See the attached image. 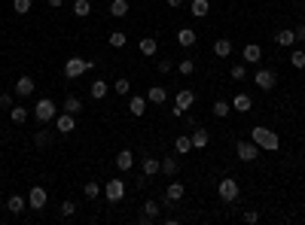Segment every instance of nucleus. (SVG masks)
<instances>
[{
    "mask_svg": "<svg viewBox=\"0 0 305 225\" xmlns=\"http://www.w3.org/2000/svg\"><path fill=\"white\" fill-rule=\"evenodd\" d=\"M250 140H253L259 149H265V152H278V146H281V137H278L272 128H265V125L250 128Z\"/></svg>",
    "mask_w": 305,
    "mask_h": 225,
    "instance_id": "nucleus-1",
    "label": "nucleus"
},
{
    "mask_svg": "<svg viewBox=\"0 0 305 225\" xmlns=\"http://www.w3.org/2000/svg\"><path fill=\"white\" fill-rule=\"evenodd\" d=\"M95 67V61H86V58H67L64 61V80H80L83 73H89Z\"/></svg>",
    "mask_w": 305,
    "mask_h": 225,
    "instance_id": "nucleus-2",
    "label": "nucleus"
},
{
    "mask_svg": "<svg viewBox=\"0 0 305 225\" xmlns=\"http://www.w3.org/2000/svg\"><path fill=\"white\" fill-rule=\"evenodd\" d=\"M238 192H241V186H238L235 176H226V180H220V186H217V195H220L226 204H232V201L238 198Z\"/></svg>",
    "mask_w": 305,
    "mask_h": 225,
    "instance_id": "nucleus-3",
    "label": "nucleus"
},
{
    "mask_svg": "<svg viewBox=\"0 0 305 225\" xmlns=\"http://www.w3.org/2000/svg\"><path fill=\"white\" fill-rule=\"evenodd\" d=\"M196 104V92H189V88H183V92H177V98H174V106H171V116L174 119H180L183 112Z\"/></svg>",
    "mask_w": 305,
    "mask_h": 225,
    "instance_id": "nucleus-4",
    "label": "nucleus"
},
{
    "mask_svg": "<svg viewBox=\"0 0 305 225\" xmlns=\"http://www.w3.org/2000/svg\"><path fill=\"white\" fill-rule=\"evenodd\" d=\"M34 116H37V122H52L58 112H55V100H49V98H40L34 104Z\"/></svg>",
    "mask_w": 305,
    "mask_h": 225,
    "instance_id": "nucleus-5",
    "label": "nucleus"
},
{
    "mask_svg": "<svg viewBox=\"0 0 305 225\" xmlns=\"http://www.w3.org/2000/svg\"><path fill=\"white\" fill-rule=\"evenodd\" d=\"M122 195H125V182H122V180H107V182H104V198H107L110 204H119Z\"/></svg>",
    "mask_w": 305,
    "mask_h": 225,
    "instance_id": "nucleus-6",
    "label": "nucleus"
},
{
    "mask_svg": "<svg viewBox=\"0 0 305 225\" xmlns=\"http://www.w3.org/2000/svg\"><path fill=\"white\" fill-rule=\"evenodd\" d=\"M259 152H262V149H259L253 140H238V146H235V156H238L241 162H256Z\"/></svg>",
    "mask_w": 305,
    "mask_h": 225,
    "instance_id": "nucleus-7",
    "label": "nucleus"
},
{
    "mask_svg": "<svg viewBox=\"0 0 305 225\" xmlns=\"http://www.w3.org/2000/svg\"><path fill=\"white\" fill-rule=\"evenodd\" d=\"M253 82H256L259 92H272L278 86V76H275V70H256L253 73Z\"/></svg>",
    "mask_w": 305,
    "mask_h": 225,
    "instance_id": "nucleus-8",
    "label": "nucleus"
},
{
    "mask_svg": "<svg viewBox=\"0 0 305 225\" xmlns=\"http://www.w3.org/2000/svg\"><path fill=\"white\" fill-rule=\"evenodd\" d=\"M46 189H43V186H34V189H31V195H28V207L31 210H43L46 207Z\"/></svg>",
    "mask_w": 305,
    "mask_h": 225,
    "instance_id": "nucleus-9",
    "label": "nucleus"
},
{
    "mask_svg": "<svg viewBox=\"0 0 305 225\" xmlns=\"http://www.w3.org/2000/svg\"><path fill=\"white\" fill-rule=\"evenodd\" d=\"M73 128H76V116H70V112H61V116H55V131H58L61 137H67Z\"/></svg>",
    "mask_w": 305,
    "mask_h": 225,
    "instance_id": "nucleus-10",
    "label": "nucleus"
},
{
    "mask_svg": "<svg viewBox=\"0 0 305 225\" xmlns=\"http://www.w3.org/2000/svg\"><path fill=\"white\" fill-rule=\"evenodd\" d=\"M183 195H186V186H183L180 180H171V182H168V189H165V198H168V201H174V204H180V201H183Z\"/></svg>",
    "mask_w": 305,
    "mask_h": 225,
    "instance_id": "nucleus-11",
    "label": "nucleus"
},
{
    "mask_svg": "<svg viewBox=\"0 0 305 225\" xmlns=\"http://www.w3.org/2000/svg\"><path fill=\"white\" fill-rule=\"evenodd\" d=\"M241 61H244V64H259V61H262V49H259V43H247V46L241 49Z\"/></svg>",
    "mask_w": 305,
    "mask_h": 225,
    "instance_id": "nucleus-12",
    "label": "nucleus"
},
{
    "mask_svg": "<svg viewBox=\"0 0 305 225\" xmlns=\"http://www.w3.org/2000/svg\"><path fill=\"white\" fill-rule=\"evenodd\" d=\"M196 40H199V34H196L193 28H180V30H177V46L189 49V46H196Z\"/></svg>",
    "mask_w": 305,
    "mask_h": 225,
    "instance_id": "nucleus-13",
    "label": "nucleus"
},
{
    "mask_svg": "<svg viewBox=\"0 0 305 225\" xmlns=\"http://www.w3.org/2000/svg\"><path fill=\"white\" fill-rule=\"evenodd\" d=\"M34 88H37V82H34L31 76H19V80H16V94H19V98H31Z\"/></svg>",
    "mask_w": 305,
    "mask_h": 225,
    "instance_id": "nucleus-14",
    "label": "nucleus"
},
{
    "mask_svg": "<svg viewBox=\"0 0 305 225\" xmlns=\"http://www.w3.org/2000/svg\"><path fill=\"white\" fill-rule=\"evenodd\" d=\"M140 170H143V176H156V174H162V162L152 158V156H146V158L140 162Z\"/></svg>",
    "mask_w": 305,
    "mask_h": 225,
    "instance_id": "nucleus-15",
    "label": "nucleus"
},
{
    "mask_svg": "<svg viewBox=\"0 0 305 225\" xmlns=\"http://www.w3.org/2000/svg\"><path fill=\"white\" fill-rule=\"evenodd\" d=\"M137 49H140V55H143V58H152V55L159 52V43H156V36H143V40L137 43Z\"/></svg>",
    "mask_w": 305,
    "mask_h": 225,
    "instance_id": "nucleus-16",
    "label": "nucleus"
},
{
    "mask_svg": "<svg viewBox=\"0 0 305 225\" xmlns=\"http://www.w3.org/2000/svg\"><path fill=\"white\" fill-rule=\"evenodd\" d=\"M116 168H119L122 174H128V170L134 168V152H131V149H122V152L116 156Z\"/></svg>",
    "mask_w": 305,
    "mask_h": 225,
    "instance_id": "nucleus-17",
    "label": "nucleus"
},
{
    "mask_svg": "<svg viewBox=\"0 0 305 225\" xmlns=\"http://www.w3.org/2000/svg\"><path fill=\"white\" fill-rule=\"evenodd\" d=\"M168 100V92L162 88V86H149V92H146V104H165Z\"/></svg>",
    "mask_w": 305,
    "mask_h": 225,
    "instance_id": "nucleus-18",
    "label": "nucleus"
},
{
    "mask_svg": "<svg viewBox=\"0 0 305 225\" xmlns=\"http://www.w3.org/2000/svg\"><path fill=\"white\" fill-rule=\"evenodd\" d=\"M232 110H235V112H250V110H253L250 94H244V92H241V94H235V98H232Z\"/></svg>",
    "mask_w": 305,
    "mask_h": 225,
    "instance_id": "nucleus-19",
    "label": "nucleus"
},
{
    "mask_svg": "<svg viewBox=\"0 0 305 225\" xmlns=\"http://www.w3.org/2000/svg\"><path fill=\"white\" fill-rule=\"evenodd\" d=\"M189 137H193V149H205V146L211 143V134H208V128H196V131L189 134Z\"/></svg>",
    "mask_w": 305,
    "mask_h": 225,
    "instance_id": "nucleus-20",
    "label": "nucleus"
},
{
    "mask_svg": "<svg viewBox=\"0 0 305 225\" xmlns=\"http://www.w3.org/2000/svg\"><path fill=\"white\" fill-rule=\"evenodd\" d=\"M25 207H28V198H22V195H10V198H7V210H10V213L19 216V213H25Z\"/></svg>",
    "mask_w": 305,
    "mask_h": 225,
    "instance_id": "nucleus-21",
    "label": "nucleus"
},
{
    "mask_svg": "<svg viewBox=\"0 0 305 225\" xmlns=\"http://www.w3.org/2000/svg\"><path fill=\"white\" fill-rule=\"evenodd\" d=\"M128 112H131V116H143V112H146V98L131 94V100H128Z\"/></svg>",
    "mask_w": 305,
    "mask_h": 225,
    "instance_id": "nucleus-22",
    "label": "nucleus"
},
{
    "mask_svg": "<svg viewBox=\"0 0 305 225\" xmlns=\"http://www.w3.org/2000/svg\"><path fill=\"white\" fill-rule=\"evenodd\" d=\"M64 112H70V116H80V112H83V100L76 98V94H67V98H64Z\"/></svg>",
    "mask_w": 305,
    "mask_h": 225,
    "instance_id": "nucleus-23",
    "label": "nucleus"
},
{
    "mask_svg": "<svg viewBox=\"0 0 305 225\" xmlns=\"http://www.w3.org/2000/svg\"><path fill=\"white\" fill-rule=\"evenodd\" d=\"M189 12H193V18H205L211 12V4L208 0H193V4H189Z\"/></svg>",
    "mask_w": 305,
    "mask_h": 225,
    "instance_id": "nucleus-24",
    "label": "nucleus"
},
{
    "mask_svg": "<svg viewBox=\"0 0 305 225\" xmlns=\"http://www.w3.org/2000/svg\"><path fill=\"white\" fill-rule=\"evenodd\" d=\"M174 149H177L180 156H189V152H193V137H189V134H180V137L174 140Z\"/></svg>",
    "mask_w": 305,
    "mask_h": 225,
    "instance_id": "nucleus-25",
    "label": "nucleus"
},
{
    "mask_svg": "<svg viewBox=\"0 0 305 225\" xmlns=\"http://www.w3.org/2000/svg\"><path fill=\"white\" fill-rule=\"evenodd\" d=\"M211 112L217 119H226L229 112H232V100H214V106H211Z\"/></svg>",
    "mask_w": 305,
    "mask_h": 225,
    "instance_id": "nucleus-26",
    "label": "nucleus"
},
{
    "mask_svg": "<svg viewBox=\"0 0 305 225\" xmlns=\"http://www.w3.org/2000/svg\"><path fill=\"white\" fill-rule=\"evenodd\" d=\"M275 43H278V46H284V49H290V46L296 43V34L284 28V30H278V34H275Z\"/></svg>",
    "mask_w": 305,
    "mask_h": 225,
    "instance_id": "nucleus-27",
    "label": "nucleus"
},
{
    "mask_svg": "<svg viewBox=\"0 0 305 225\" xmlns=\"http://www.w3.org/2000/svg\"><path fill=\"white\" fill-rule=\"evenodd\" d=\"M73 16H76V18L92 16V0H73Z\"/></svg>",
    "mask_w": 305,
    "mask_h": 225,
    "instance_id": "nucleus-28",
    "label": "nucleus"
},
{
    "mask_svg": "<svg viewBox=\"0 0 305 225\" xmlns=\"http://www.w3.org/2000/svg\"><path fill=\"white\" fill-rule=\"evenodd\" d=\"M214 55L217 58H229V55H232V43H229L226 36H220V40L214 43Z\"/></svg>",
    "mask_w": 305,
    "mask_h": 225,
    "instance_id": "nucleus-29",
    "label": "nucleus"
},
{
    "mask_svg": "<svg viewBox=\"0 0 305 225\" xmlns=\"http://www.w3.org/2000/svg\"><path fill=\"white\" fill-rule=\"evenodd\" d=\"M107 92H110V86H107L104 80H95V82H92V88H89V94H92L95 100H104V98H107Z\"/></svg>",
    "mask_w": 305,
    "mask_h": 225,
    "instance_id": "nucleus-30",
    "label": "nucleus"
},
{
    "mask_svg": "<svg viewBox=\"0 0 305 225\" xmlns=\"http://www.w3.org/2000/svg\"><path fill=\"white\" fill-rule=\"evenodd\" d=\"M110 16L113 18H125L128 16V0H113V4H110Z\"/></svg>",
    "mask_w": 305,
    "mask_h": 225,
    "instance_id": "nucleus-31",
    "label": "nucleus"
},
{
    "mask_svg": "<svg viewBox=\"0 0 305 225\" xmlns=\"http://www.w3.org/2000/svg\"><path fill=\"white\" fill-rule=\"evenodd\" d=\"M177 170H180V162H177L174 156L162 158V174H165V176H177Z\"/></svg>",
    "mask_w": 305,
    "mask_h": 225,
    "instance_id": "nucleus-32",
    "label": "nucleus"
},
{
    "mask_svg": "<svg viewBox=\"0 0 305 225\" xmlns=\"http://www.w3.org/2000/svg\"><path fill=\"white\" fill-rule=\"evenodd\" d=\"M125 43H128V34L125 30H110V46L113 49H122Z\"/></svg>",
    "mask_w": 305,
    "mask_h": 225,
    "instance_id": "nucleus-33",
    "label": "nucleus"
},
{
    "mask_svg": "<svg viewBox=\"0 0 305 225\" xmlns=\"http://www.w3.org/2000/svg\"><path fill=\"white\" fill-rule=\"evenodd\" d=\"M177 73H180V76H193V73H196V61H193V58L177 61Z\"/></svg>",
    "mask_w": 305,
    "mask_h": 225,
    "instance_id": "nucleus-34",
    "label": "nucleus"
},
{
    "mask_svg": "<svg viewBox=\"0 0 305 225\" xmlns=\"http://www.w3.org/2000/svg\"><path fill=\"white\" fill-rule=\"evenodd\" d=\"M10 119H13L16 125H25V122H28V110H25V106H10Z\"/></svg>",
    "mask_w": 305,
    "mask_h": 225,
    "instance_id": "nucleus-35",
    "label": "nucleus"
},
{
    "mask_svg": "<svg viewBox=\"0 0 305 225\" xmlns=\"http://www.w3.org/2000/svg\"><path fill=\"white\" fill-rule=\"evenodd\" d=\"M83 195H86L89 201H95V198L101 195V182H95V180H89V182L83 186Z\"/></svg>",
    "mask_w": 305,
    "mask_h": 225,
    "instance_id": "nucleus-36",
    "label": "nucleus"
},
{
    "mask_svg": "<svg viewBox=\"0 0 305 225\" xmlns=\"http://www.w3.org/2000/svg\"><path fill=\"white\" fill-rule=\"evenodd\" d=\"M159 213H162V204H156L152 198L143 204V216H146V219H159Z\"/></svg>",
    "mask_w": 305,
    "mask_h": 225,
    "instance_id": "nucleus-37",
    "label": "nucleus"
},
{
    "mask_svg": "<svg viewBox=\"0 0 305 225\" xmlns=\"http://www.w3.org/2000/svg\"><path fill=\"white\" fill-rule=\"evenodd\" d=\"M34 143L40 146V149H46V146L52 143V131H37V134H34Z\"/></svg>",
    "mask_w": 305,
    "mask_h": 225,
    "instance_id": "nucleus-38",
    "label": "nucleus"
},
{
    "mask_svg": "<svg viewBox=\"0 0 305 225\" xmlns=\"http://www.w3.org/2000/svg\"><path fill=\"white\" fill-rule=\"evenodd\" d=\"M113 92H116V94H122V98H125V94L131 92V82H128V80L122 76V80H116V82H113Z\"/></svg>",
    "mask_w": 305,
    "mask_h": 225,
    "instance_id": "nucleus-39",
    "label": "nucleus"
},
{
    "mask_svg": "<svg viewBox=\"0 0 305 225\" xmlns=\"http://www.w3.org/2000/svg\"><path fill=\"white\" fill-rule=\"evenodd\" d=\"M229 76H232L235 82H241V80H247V67H244V64H235L232 70H229Z\"/></svg>",
    "mask_w": 305,
    "mask_h": 225,
    "instance_id": "nucleus-40",
    "label": "nucleus"
},
{
    "mask_svg": "<svg viewBox=\"0 0 305 225\" xmlns=\"http://www.w3.org/2000/svg\"><path fill=\"white\" fill-rule=\"evenodd\" d=\"M290 64H293L296 70H302V67H305V52H302V49H296V52H290Z\"/></svg>",
    "mask_w": 305,
    "mask_h": 225,
    "instance_id": "nucleus-41",
    "label": "nucleus"
},
{
    "mask_svg": "<svg viewBox=\"0 0 305 225\" xmlns=\"http://www.w3.org/2000/svg\"><path fill=\"white\" fill-rule=\"evenodd\" d=\"M13 10H16L19 16H28L34 6H31V0H13Z\"/></svg>",
    "mask_w": 305,
    "mask_h": 225,
    "instance_id": "nucleus-42",
    "label": "nucleus"
},
{
    "mask_svg": "<svg viewBox=\"0 0 305 225\" xmlns=\"http://www.w3.org/2000/svg\"><path fill=\"white\" fill-rule=\"evenodd\" d=\"M73 213H76V201H61V216L70 219Z\"/></svg>",
    "mask_w": 305,
    "mask_h": 225,
    "instance_id": "nucleus-43",
    "label": "nucleus"
},
{
    "mask_svg": "<svg viewBox=\"0 0 305 225\" xmlns=\"http://www.w3.org/2000/svg\"><path fill=\"white\" fill-rule=\"evenodd\" d=\"M0 106H4V110H7V106H16V98H13L10 92H4V94H0Z\"/></svg>",
    "mask_w": 305,
    "mask_h": 225,
    "instance_id": "nucleus-44",
    "label": "nucleus"
},
{
    "mask_svg": "<svg viewBox=\"0 0 305 225\" xmlns=\"http://www.w3.org/2000/svg\"><path fill=\"white\" fill-rule=\"evenodd\" d=\"M171 70H174V61L171 58H162L159 61V73H171Z\"/></svg>",
    "mask_w": 305,
    "mask_h": 225,
    "instance_id": "nucleus-45",
    "label": "nucleus"
},
{
    "mask_svg": "<svg viewBox=\"0 0 305 225\" xmlns=\"http://www.w3.org/2000/svg\"><path fill=\"white\" fill-rule=\"evenodd\" d=\"M244 222L256 225V222H259V213H256V210H247V213H244Z\"/></svg>",
    "mask_w": 305,
    "mask_h": 225,
    "instance_id": "nucleus-46",
    "label": "nucleus"
},
{
    "mask_svg": "<svg viewBox=\"0 0 305 225\" xmlns=\"http://www.w3.org/2000/svg\"><path fill=\"white\" fill-rule=\"evenodd\" d=\"M293 34H296V43H305V24L293 28Z\"/></svg>",
    "mask_w": 305,
    "mask_h": 225,
    "instance_id": "nucleus-47",
    "label": "nucleus"
},
{
    "mask_svg": "<svg viewBox=\"0 0 305 225\" xmlns=\"http://www.w3.org/2000/svg\"><path fill=\"white\" fill-rule=\"evenodd\" d=\"M183 122H186L189 128H196V116H189V112H183Z\"/></svg>",
    "mask_w": 305,
    "mask_h": 225,
    "instance_id": "nucleus-48",
    "label": "nucleus"
},
{
    "mask_svg": "<svg viewBox=\"0 0 305 225\" xmlns=\"http://www.w3.org/2000/svg\"><path fill=\"white\" fill-rule=\"evenodd\" d=\"M46 4H49L52 10H61V6H64V0H46Z\"/></svg>",
    "mask_w": 305,
    "mask_h": 225,
    "instance_id": "nucleus-49",
    "label": "nucleus"
},
{
    "mask_svg": "<svg viewBox=\"0 0 305 225\" xmlns=\"http://www.w3.org/2000/svg\"><path fill=\"white\" fill-rule=\"evenodd\" d=\"M168 6H174V10H180V6H183V0H168Z\"/></svg>",
    "mask_w": 305,
    "mask_h": 225,
    "instance_id": "nucleus-50",
    "label": "nucleus"
},
{
    "mask_svg": "<svg viewBox=\"0 0 305 225\" xmlns=\"http://www.w3.org/2000/svg\"><path fill=\"white\" fill-rule=\"evenodd\" d=\"M0 116H4V106H0Z\"/></svg>",
    "mask_w": 305,
    "mask_h": 225,
    "instance_id": "nucleus-51",
    "label": "nucleus"
},
{
    "mask_svg": "<svg viewBox=\"0 0 305 225\" xmlns=\"http://www.w3.org/2000/svg\"><path fill=\"white\" fill-rule=\"evenodd\" d=\"M0 180H4V170H0Z\"/></svg>",
    "mask_w": 305,
    "mask_h": 225,
    "instance_id": "nucleus-52",
    "label": "nucleus"
}]
</instances>
